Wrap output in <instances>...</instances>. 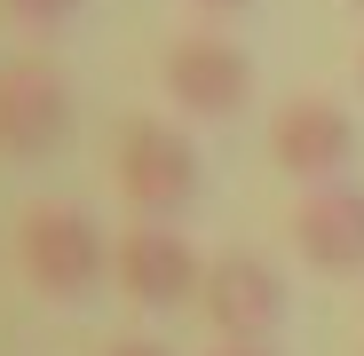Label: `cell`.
<instances>
[{"instance_id": "cell-1", "label": "cell", "mask_w": 364, "mask_h": 356, "mask_svg": "<svg viewBox=\"0 0 364 356\" xmlns=\"http://www.w3.org/2000/svg\"><path fill=\"white\" fill-rule=\"evenodd\" d=\"M111 174H119V198L143 222H174L206 190V158H198V143L174 119H127L119 143H111Z\"/></svg>"}, {"instance_id": "cell-2", "label": "cell", "mask_w": 364, "mask_h": 356, "mask_svg": "<svg viewBox=\"0 0 364 356\" xmlns=\"http://www.w3.org/2000/svg\"><path fill=\"white\" fill-rule=\"evenodd\" d=\"M16 261H24L32 293H48V301H80V293H95L103 269H111V237L80 206H32L24 230H16Z\"/></svg>"}, {"instance_id": "cell-3", "label": "cell", "mask_w": 364, "mask_h": 356, "mask_svg": "<svg viewBox=\"0 0 364 356\" xmlns=\"http://www.w3.org/2000/svg\"><path fill=\"white\" fill-rule=\"evenodd\" d=\"M80 127L72 80L48 55H9L0 64V158H55Z\"/></svg>"}, {"instance_id": "cell-4", "label": "cell", "mask_w": 364, "mask_h": 356, "mask_svg": "<svg viewBox=\"0 0 364 356\" xmlns=\"http://www.w3.org/2000/svg\"><path fill=\"white\" fill-rule=\"evenodd\" d=\"M159 80H166L182 119H237L254 103V55L230 32H182L159 55Z\"/></svg>"}, {"instance_id": "cell-5", "label": "cell", "mask_w": 364, "mask_h": 356, "mask_svg": "<svg viewBox=\"0 0 364 356\" xmlns=\"http://www.w3.org/2000/svg\"><path fill=\"white\" fill-rule=\"evenodd\" d=\"M269 158H277V174H293L301 190H325L356 158V119L333 95H285L269 111Z\"/></svg>"}, {"instance_id": "cell-6", "label": "cell", "mask_w": 364, "mask_h": 356, "mask_svg": "<svg viewBox=\"0 0 364 356\" xmlns=\"http://www.w3.org/2000/svg\"><path fill=\"white\" fill-rule=\"evenodd\" d=\"M111 277H119V293L143 301V309H182V301L206 293V261H198V246H191L174 222H135V230L111 246Z\"/></svg>"}, {"instance_id": "cell-7", "label": "cell", "mask_w": 364, "mask_h": 356, "mask_svg": "<svg viewBox=\"0 0 364 356\" xmlns=\"http://www.w3.org/2000/svg\"><path fill=\"white\" fill-rule=\"evenodd\" d=\"M206 317H214V333H230V340H262V333H277V317H285V277L262 261V254H222V261H206Z\"/></svg>"}, {"instance_id": "cell-8", "label": "cell", "mask_w": 364, "mask_h": 356, "mask_svg": "<svg viewBox=\"0 0 364 356\" xmlns=\"http://www.w3.org/2000/svg\"><path fill=\"white\" fill-rule=\"evenodd\" d=\"M293 254L317 277H356L364 269V190L356 183H325L301 198L293 214Z\"/></svg>"}, {"instance_id": "cell-9", "label": "cell", "mask_w": 364, "mask_h": 356, "mask_svg": "<svg viewBox=\"0 0 364 356\" xmlns=\"http://www.w3.org/2000/svg\"><path fill=\"white\" fill-rule=\"evenodd\" d=\"M80 9H87V0H0V16H9V24H24V32H64V24H80Z\"/></svg>"}, {"instance_id": "cell-10", "label": "cell", "mask_w": 364, "mask_h": 356, "mask_svg": "<svg viewBox=\"0 0 364 356\" xmlns=\"http://www.w3.org/2000/svg\"><path fill=\"white\" fill-rule=\"evenodd\" d=\"M103 356H174V348H159V340H119V348H103Z\"/></svg>"}, {"instance_id": "cell-11", "label": "cell", "mask_w": 364, "mask_h": 356, "mask_svg": "<svg viewBox=\"0 0 364 356\" xmlns=\"http://www.w3.org/2000/svg\"><path fill=\"white\" fill-rule=\"evenodd\" d=\"M191 9H206V16H246L254 0H191Z\"/></svg>"}, {"instance_id": "cell-12", "label": "cell", "mask_w": 364, "mask_h": 356, "mask_svg": "<svg viewBox=\"0 0 364 356\" xmlns=\"http://www.w3.org/2000/svg\"><path fill=\"white\" fill-rule=\"evenodd\" d=\"M214 356H277V348H262V340H222Z\"/></svg>"}, {"instance_id": "cell-13", "label": "cell", "mask_w": 364, "mask_h": 356, "mask_svg": "<svg viewBox=\"0 0 364 356\" xmlns=\"http://www.w3.org/2000/svg\"><path fill=\"white\" fill-rule=\"evenodd\" d=\"M356 80H364V55H356Z\"/></svg>"}, {"instance_id": "cell-14", "label": "cell", "mask_w": 364, "mask_h": 356, "mask_svg": "<svg viewBox=\"0 0 364 356\" xmlns=\"http://www.w3.org/2000/svg\"><path fill=\"white\" fill-rule=\"evenodd\" d=\"M348 9H364V0H348Z\"/></svg>"}]
</instances>
